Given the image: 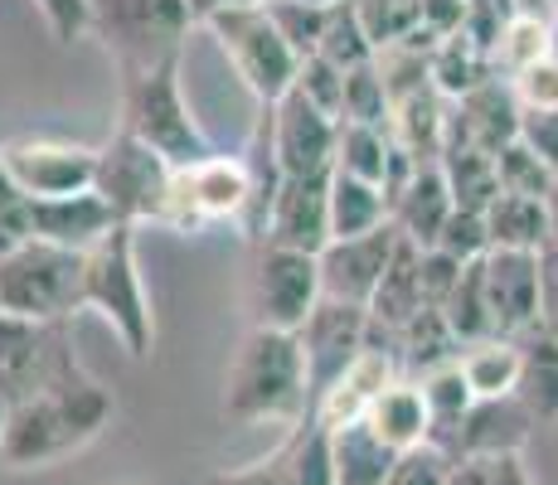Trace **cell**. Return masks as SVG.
Wrapping results in <instances>:
<instances>
[{"instance_id":"6da1fadb","label":"cell","mask_w":558,"mask_h":485,"mask_svg":"<svg viewBox=\"0 0 558 485\" xmlns=\"http://www.w3.org/2000/svg\"><path fill=\"white\" fill-rule=\"evenodd\" d=\"M112 413H117L112 388L93 379V374H78V379L45 388L35 398H20V403H10L0 461L15 471L53 466V461L83 451L88 441H98L102 427L112 423Z\"/></svg>"},{"instance_id":"7a4b0ae2","label":"cell","mask_w":558,"mask_h":485,"mask_svg":"<svg viewBox=\"0 0 558 485\" xmlns=\"http://www.w3.org/2000/svg\"><path fill=\"white\" fill-rule=\"evenodd\" d=\"M219 413L233 427H257V423L296 427L302 417H311V369L302 340L292 330L248 326V336L233 350Z\"/></svg>"},{"instance_id":"3957f363","label":"cell","mask_w":558,"mask_h":485,"mask_svg":"<svg viewBox=\"0 0 558 485\" xmlns=\"http://www.w3.org/2000/svg\"><path fill=\"white\" fill-rule=\"evenodd\" d=\"M83 311H98L107 326L117 330V340L126 344L132 360H151L156 316L142 282V263H136V223H117L88 253V267H83Z\"/></svg>"},{"instance_id":"277c9868","label":"cell","mask_w":558,"mask_h":485,"mask_svg":"<svg viewBox=\"0 0 558 485\" xmlns=\"http://www.w3.org/2000/svg\"><path fill=\"white\" fill-rule=\"evenodd\" d=\"M195 25L185 0H88V35L112 53L117 78L180 59Z\"/></svg>"},{"instance_id":"5b68a950","label":"cell","mask_w":558,"mask_h":485,"mask_svg":"<svg viewBox=\"0 0 558 485\" xmlns=\"http://www.w3.org/2000/svg\"><path fill=\"white\" fill-rule=\"evenodd\" d=\"M185 59V53H180ZM180 59H166L156 69L126 73L122 78V122L132 136H142L146 146H156L175 166H195L209 156L195 112L185 102V78H180Z\"/></svg>"},{"instance_id":"8992f818","label":"cell","mask_w":558,"mask_h":485,"mask_svg":"<svg viewBox=\"0 0 558 485\" xmlns=\"http://www.w3.org/2000/svg\"><path fill=\"white\" fill-rule=\"evenodd\" d=\"M83 267L88 253L25 239L0 253V311L29 320H73V311H83Z\"/></svg>"},{"instance_id":"52a82bcc","label":"cell","mask_w":558,"mask_h":485,"mask_svg":"<svg viewBox=\"0 0 558 485\" xmlns=\"http://www.w3.org/2000/svg\"><path fill=\"white\" fill-rule=\"evenodd\" d=\"M175 175H180L175 160H166L156 146H146L142 136H132L126 126H117V132L98 146V175H93V190L112 204L117 219L142 229V223H166Z\"/></svg>"},{"instance_id":"ba28073f","label":"cell","mask_w":558,"mask_h":485,"mask_svg":"<svg viewBox=\"0 0 558 485\" xmlns=\"http://www.w3.org/2000/svg\"><path fill=\"white\" fill-rule=\"evenodd\" d=\"M214 39H219L223 59L233 63V73L243 78V88L253 93V102H277L296 88V73H302V53L282 39L272 10L263 5H239L214 15L209 25Z\"/></svg>"},{"instance_id":"9c48e42d","label":"cell","mask_w":558,"mask_h":485,"mask_svg":"<svg viewBox=\"0 0 558 485\" xmlns=\"http://www.w3.org/2000/svg\"><path fill=\"white\" fill-rule=\"evenodd\" d=\"M83 360L73 350V320H29L0 311V393L5 403L35 398L45 388L78 379Z\"/></svg>"},{"instance_id":"30bf717a","label":"cell","mask_w":558,"mask_h":485,"mask_svg":"<svg viewBox=\"0 0 558 485\" xmlns=\"http://www.w3.org/2000/svg\"><path fill=\"white\" fill-rule=\"evenodd\" d=\"M248 204H253L248 160L209 150V156L195 160V166H180L175 190H170L166 223L170 229H180V233H199V229H209V223L233 219L243 229Z\"/></svg>"},{"instance_id":"8fae6325","label":"cell","mask_w":558,"mask_h":485,"mask_svg":"<svg viewBox=\"0 0 558 485\" xmlns=\"http://www.w3.org/2000/svg\"><path fill=\"white\" fill-rule=\"evenodd\" d=\"M326 287H320V257L296 253V247L263 243L248 277V311L253 326L267 330H302L306 316L320 306Z\"/></svg>"},{"instance_id":"7c38bea8","label":"cell","mask_w":558,"mask_h":485,"mask_svg":"<svg viewBox=\"0 0 558 485\" xmlns=\"http://www.w3.org/2000/svg\"><path fill=\"white\" fill-rule=\"evenodd\" d=\"M0 166L10 170L29 199H49V194H78L93 190L98 175V146L59 142V136H15L0 146Z\"/></svg>"},{"instance_id":"4fadbf2b","label":"cell","mask_w":558,"mask_h":485,"mask_svg":"<svg viewBox=\"0 0 558 485\" xmlns=\"http://www.w3.org/2000/svg\"><path fill=\"white\" fill-rule=\"evenodd\" d=\"M296 340H302V354H306L311 408H316V398L369 350V306L320 296V306L306 316V326L296 330Z\"/></svg>"},{"instance_id":"5bb4252c","label":"cell","mask_w":558,"mask_h":485,"mask_svg":"<svg viewBox=\"0 0 558 485\" xmlns=\"http://www.w3.org/2000/svg\"><path fill=\"white\" fill-rule=\"evenodd\" d=\"M534 427H539V417L514 393L476 398V403L461 413L457 427L433 437V447H442L452 461H500V457H520L524 441L534 437Z\"/></svg>"},{"instance_id":"9a60e30c","label":"cell","mask_w":558,"mask_h":485,"mask_svg":"<svg viewBox=\"0 0 558 485\" xmlns=\"http://www.w3.org/2000/svg\"><path fill=\"white\" fill-rule=\"evenodd\" d=\"M272 142L282 175H330L340 146V117L320 112L302 88H292L272 102Z\"/></svg>"},{"instance_id":"2e32d148","label":"cell","mask_w":558,"mask_h":485,"mask_svg":"<svg viewBox=\"0 0 558 485\" xmlns=\"http://www.w3.org/2000/svg\"><path fill=\"white\" fill-rule=\"evenodd\" d=\"M486 272L490 316H496V336H524L544 320V263L539 253H520V247H490L481 257Z\"/></svg>"},{"instance_id":"e0dca14e","label":"cell","mask_w":558,"mask_h":485,"mask_svg":"<svg viewBox=\"0 0 558 485\" xmlns=\"http://www.w3.org/2000/svg\"><path fill=\"white\" fill-rule=\"evenodd\" d=\"M399 223H379L374 233H360V239H330L326 253H320V287H326L330 301H355V306H369L374 291H379L389 263L399 257Z\"/></svg>"},{"instance_id":"ac0fdd59","label":"cell","mask_w":558,"mask_h":485,"mask_svg":"<svg viewBox=\"0 0 558 485\" xmlns=\"http://www.w3.org/2000/svg\"><path fill=\"white\" fill-rule=\"evenodd\" d=\"M330 175H287L282 190H277L263 243L296 247V253H316V257L326 253V243L336 239L330 233Z\"/></svg>"},{"instance_id":"d6986e66","label":"cell","mask_w":558,"mask_h":485,"mask_svg":"<svg viewBox=\"0 0 558 485\" xmlns=\"http://www.w3.org/2000/svg\"><path fill=\"white\" fill-rule=\"evenodd\" d=\"M29 223H35V239L73 247V253H93L122 219H117L112 204H107L98 190H78V194L29 199Z\"/></svg>"},{"instance_id":"ffe728a7","label":"cell","mask_w":558,"mask_h":485,"mask_svg":"<svg viewBox=\"0 0 558 485\" xmlns=\"http://www.w3.org/2000/svg\"><path fill=\"white\" fill-rule=\"evenodd\" d=\"M399 374H403L399 354L384 350V344H369V350H364L360 360L316 398L311 417H316L320 427H330V433H336V427H345V423H360V417L374 408V398L399 379Z\"/></svg>"},{"instance_id":"44dd1931","label":"cell","mask_w":558,"mask_h":485,"mask_svg":"<svg viewBox=\"0 0 558 485\" xmlns=\"http://www.w3.org/2000/svg\"><path fill=\"white\" fill-rule=\"evenodd\" d=\"M452 209H457V199H452V185H447L442 160L417 166L389 199V219L399 223V233L417 247L437 243V233H442V223L452 219Z\"/></svg>"},{"instance_id":"7402d4cb","label":"cell","mask_w":558,"mask_h":485,"mask_svg":"<svg viewBox=\"0 0 558 485\" xmlns=\"http://www.w3.org/2000/svg\"><path fill=\"white\" fill-rule=\"evenodd\" d=\"M364 423L389 441L393 451H413V447H423V441H433V408H427V398H423V384L408 379V374H399V379L374 398Z\"/></svg>"},{"instance_id":"603a6c76","label":"cell","mask_w":558,"mask_h":485,"mask_svg":"<svg viewBox=\"0 0 558 485\" xmlns=\"http://www.w3.org/2000/svg\"><path fill=\"white\" fill-rule=\"evenodd\" d=\"M427 311V291H423V247L417 243H399V257L389 263V272H384L379 291H374L369 301V320L379 330H399L408 326L413 316H423Z\"/></svg>"},{"instance_id":"cb8c5ba5","label":"cell","mask_w":558,"mask_h":485,"mask_svg":"<svg viewBox=\"0 0 558 485\" xmlns=\"http://www.w3.org/2000/svg\"><path fill=\"white\" fill-rule=\"evenodd\" d=\"M486 233L490 247H520V253H544L554 243V214L549 199H534V194H514L500 190L486 204Z\"/></svg>"},{"instance_id":"d4e9b609","label":"cell","mask_w":558,"mask_h":485,"mask_svg":"<svg viewBox=\"0 0 558 485\" xmlns=\"http://www.w3.org/2000/svg\"><path fill=\"white\" fill-rule=\"evenodd\" d=\"M514 340H520V384H514V398L539 423H558V336L539 320L534 330H524Z\"/></svg>"},{"instance_id":"484cf974","label":"cell","mask_w":558,"mask_h":485,"mask_svg":"<svg viewBox=\"0 0 558 485\" xmlns=\"http://www.w3.org/2000/svg\"><path fill=\"white\" fill-rule=\"evenodd\" d=\"M330 451H336L340 485H389L393 466H399V457H403V451H393L364 417L336 427V433H330Z\"/></svg>"},{"instance_id":"4316f807","label":"cell","mask_w":558,"mask_h":485,"mask_svg":"<svg viewBox=\"0 0 558 485\" xmlns=\"http://www.w3.org/2000/svg\"><path fill=\"white\" fill-rule=\"evenodd\" d=\"M403 150L393 146L389 126H369V122H340V146H336V170L355 180H369V185H384L389 194V180L399 170Z\"/></svg>"},{"instance_id":"83f0119b","label":"cell","mask_w":558,"mask_h":485,"mask_svg":"<svg viewBox=\"0 0 558 485\" xmlns=\"http://www.w3.org/2000/svg\"><path fill=\"white\" fill-rule=\"evenodd\" d=\"M490 78H500L496 59H490V53L481 49L466 29H457V35H447V39H437L433 45V83H437V93L442 97H452L457 102V97L476 93L481 83H490Z\"/></svg>"},{"instance_id":"f1b7e54d","label":"cell","mask_w":558,"mask_h":485,"mask_svg":"<svg viewBox=\"0 0 558 485\" xmlns=\"http://www.w3.org/2000/svg\"><path fill=\"white\" fill-rule=\"evenodd\" d=\"M379 223H389V194H384V185H369V180L336 170L330 175V233L336 239H360V233H374Z\"/></svg>"},{"instance_id":"f546056e","label":"cell","mask_w":558,"mask_h":485,"mask_svg":"<svg viewBox=\"0 0 558 485\" xmlns=\"http://www.w3.org/2000/svg\"><path fill=\"white\" fill-rule=\"evenodd\" d=\"M452 360H461V340L452 336V326H447V316L437 306H427L423 316H413L399 330V364L408 379H423V374L442 369Z\"/></svg>"},{"instance_id":"4dcf8cb0","label":"cell","mask_w":558,"mask_h":485,"mask_svg":"<svg viewBox=\"0 0 558 485\" xmlns=\"http://www.w3.org/2000/svg\"><path fill=\"white\" fill-rule=\"evenodd\" d=\"M461 374L476 388V398H506L520 384V340L490 336L476 344H461Z\"/></svg>"},{"instance_id":"1f68e13d","label":"cell","mask_w":558,"mask_h":485,"mask_svg":"<svg viewBox=\"0 0 558 485\" xmlns=\"http://www.w3.org/2000/svg\"><path fill=\"white\" fill-rule=\"evenodd\" d=\"M287 471V485H340L336 481V451H330V427H320L316 417H302L292 427V437L277 447Z\"/></svg>"},{"instance_id":"d6a6232c","label":"cell","mask_w":558,"mask_h":485,"mask_svg":"<svg viewBox=\"0 0 558 485\" xmlns=\"http://www.w3.org/2000/svg\"><path fill=\"white\" fill-rule=\"evenodd\" d=\"M558 49V25L549 15H524V10H514V20L506 25V35H500V45L490 49V59H496V73H524L530 63L549 59Z\"/></svg>"},{"instance_id":"836d02e7","label":"cell","mask_w":558,"mask_h":485,"mask_svg":"<svg viewBox=\"0 0 558 485\" xmlns=\"http://www.w3.org/2000/svg\"><path fill=\"white\" fill-rule=\"evenodd\" d=\"M442 316L452 326V336L461 344H476L496 336V316H490V296H486V272H481V257L466 263L461 282L452 287V296L442 301Z\"/></svg>"},{"instance_id":"e575fe53","label":"cell","mask_w":558,"mask_h":485,"mask_svg":"<svg viewBox=\"0 0 558 485\" xmlns=\"http://www.w3.org/2000/svg\"><path fill=\"white\" fill-rule=\"evenodd\" d=\"M320 59H330L336 69H360V63H374L379 59V49H374V39L364 35L360 25V10L355 0H345V5H330V20H326V35H320Z\"/></svg>"},{"instance_id":"d590c367","label":"cell","mask_w":558,"mask_h":485,"mask_svg":"<svg viewBox=\"0 0 558 485\" xmlns=\"http://www.w3.org/2000/svg\"><path fill=\"white\" fill-rule=\"evenodd\" d=\"M389 117H393V93H389V78H384L379 59L350 69L345 73V112H340V122L389 126Z\"/></svg>"},{"instance_id":"8d00e7d4","label":"cell","mask_w":558,"mask_h":485,"mask_svg":"<svg viewBox=\"0 0 558 485\" xmlns=\"http://www.w3.org/2000/svg\"><path fill=\"white\" fill-rule=\"evenodd\" d=\"M423 398H427V408H433V437H442L447 427H457L461 423V413H466L471 403H476V388L466 384V374H461V364H442V369H433V374H423Z\"/></svg>"},{"instance_id":"74e56055","label":"cell","mask_w":558,"mask_h":485,"mask_svg":"<svg viewBox=\"0 0 558 485\" xmlns=\"http://www.w3.org/2000/svg\"><path fill=\"white\" fill-rule=\"evenodd\" d=\"M355 10H360L364 35L374 39L379 53L403 45L408 35L423 29V10H417V0H355Z\"/></svg>"},{"instance_id":"f35d334b","label":"cell","mask_w":558,"mask_h":485,"mask_svg":"<svg viewBox=\"0 0 558 485\" xmlns=\"http://www.w3.org/2000/svg\"><path fill=\"white\" fill-rule=\"evenodd\" d=\"M496 175H500V190L534 194V199H549L558 185V170L544 156H534L524 142H510L496 150Z\"/></svg>"},{"instance_id":"ab89813d","label":"cell","mask_w":558,"mask_h":485,"mask_svg":"<svg viewBox=\"0 0 558 485\" xmlns=\"http://www.w3.org/2000/svg\"><path fill=\"white\" fill-rule=\"evenodd\" d=\"M267 10H272L277 29H282V39L292 45L302 59L320 49V35H326V20H330V5H306V0H267Z\"/></svg>"},{"instance_id":"60d3db41","label":"cell","mask_w":558,"mask_h":485,"mask_svg":"<svg viewBox=\"0 0 558 485\" xmlns=\"http://www.w3.org/2000/svg\"><path fill=\"white\" fill-rule=\"evenodd\" d=\"M442 253L461 257V263H476V257L490 253V233H486V214L481 209H452V219L442 223V233H437V243Z\"/></svg>"},{"instance_id":"b9f144b4","label":"cell","mask_w":558,"mask_h":485,"mask_svg":"<svg viewBox=\"0 0 558 485\" xmlns=\"http://www.w3.org/2000/svg\"><path fill=\"white\" fill-rule=\"evenodd\" d=\"M296 88H302L311 102L320 107V112L340 117L345 112V69H336L330 59H320V53H311L302 59V73H296Z\"/></svg>"},{"instance_id":"7bdbcfd3","label":"cell","mask_w":558,"mask_h":485,"mask_svg":"<svg viewBox=\"0 0 558 485\" xmlns=\"http://www.w3.org/2000/svg\"><path fill=\"white\" fill-rule=\"evenodd\" d=\"M510 88H514V97H520L524 112H558V49L549 53V59L530 63L524 73H514Z\"/></svg>"},{"instance_id":"ee69618b","label":"cell","mask_w":558,"mask_h":485,"mask_svg":"<svg viewBox=\"0 0 558 485\" xmlns=\"http://www.w3.org/2000/svg\"><path fill=\"white\" fill-rule=\"evenodd\" d=\"M452 466H457V461L447 457L442 447L423 441V447H413V451H403V457H399L389 485H452Z\"/></svg>"},{"instance_id":"f6af8a7d","label":"cell","mask_w":558,"mask_h":485,"mask_svg":"<svg viewBox=\"0 0 558 485\" xmlns=\"http://www.w3.org/2000/svg\"><path fill=\"white\" fill-rule=\"evenodd\" d=\"M35 5L59 45H73V39L88 35V0H35Z\"/></svg>"},{"instance_id":"bcb514c9","label":"cell","mask_w":558,"mask_h":485,"mask_svg":"<svg viewBox=\"0 0 558 485\" xmlns=\"http://www.w3.org/2000/svg\"><path fill=\"white\" fill-rule=\"evenodd\" d=\"M520 142L544 156L549 166L558 170V112H524V126H520Z\"/></svg>"},{"instance_id":"7dc6e473","label":"cell","mask_w":558,"mask_h":485,"mask_svg":"<svg viewBox=\"0 0 558 485\" xmlns=\"http://www.w3.org/2000/svg\"><path fill=\"white\" fill-rule=\"evenodd\" d=\"M204 485H287V471H282V457H263L253 466H233V471H214Z\"/></svg>"},{"instance_id":"c3c4849f","label":"cell","mask_w":558,"mask_h":485,"mask_svg":"<svg viewBox=\"0 0 558 485\" xmlns=\"http://www.w3.org/2000/svg\"><path fill=\"white\" fill-rule=\"evenodd\" d=\"M539 263H544V326L558 336V239L539 253Z\"/></svg>"},{"instance_id":"681fc988","label":"cell","mask_w":558,"mask_h":485,"mask_svg":"<svg viewBox=\"0 0 558 485\" xmlns=\"http://www.w3.org/2000/svg\"><path fill=\"white\" fill-rule=\"evenodd\" d=\"M190 15L199 20V25H209L214 15H223V10H239V5H263V0H185Z\"/></svg>"},{"instance_id":"f907efd6","label":"cell","mask_w":558,"mask_h":485,"mask_svg":"<svg viewBox=\"0 0 558 485\" xmlns=\"http://www.w3.org/2000/svg\"><path fill=\"white\" fill-rule=\"evenodd\" d=\"M490 461H457L452 466V485H486Z\"/></svg>"},{"instance_id":"816d5d0a","label":"cell","mask_w":558,"mask_h":485,"mask_svg":"<svg viewBox=\"0 0 558 485\" xmlns=\"http://www.w3.org/2000/svg\"><path fill=\"white\" fill-rule=\"evenodd\" d=\"M5 417H10V403H5V393H0V447H5Z\"/></svg>"},{"instance_id":"f5cc1de1","label":"cell","mask_w":558,"mask_h":485,"mask_svg":"<svg viewBox=\"0 0 558 485\" xmlns=\"http://www.w3.org/2000/svg\"><path fill=\"white\" fill-rule=\"evenodd\" d=\"M549 214H554V239H558V185H554V194H549Z\"/></svg>"},{"instance_id":"db71d44e","label":"cell","mask_w":558,"mask_h":485,"mask_svg":"<svg viewBox=\"0 0 558 485\" xmlns=\"http://www.w3.org/2000/svg\"><path fill=\"white\" fill-rule=\"evenodd\" d=\"M306 5H345V0H306Z\"/></svg>"},{"instance_id":"11a10c76","label":"cell","mask_w":558,"mask_h":485,"mask_svg":"<svg viewBox=\"0 0 558 485\" xmlns=\"http://www.w3.org/2000/svg\"><path fill=\"white\" fill-rule=\"evenodd\" d=\"M554 25H558V15H554Z\"/></svg>"},{"instance_id":"9f6ffc18","label":"cell","mask_w":558,"mask_h":485,"mask_svg":"<svg viewBox=\"0 0 558 485\" xmlns=\"http://www.w3.org/2000/svg\"><path fill=\"white\" fill-rule=\"evenodd\" d=\"M126 485H136V481H126Z\"/></svg>"},{"instance_id":"6f0895ef","label":"cell","mask_w":558,"mask_h":485,"mask_svg":"<svg viewBox=\"0 0 558 485\" xmlns=\"http://www.w3.org/2000/svg\"><path fill=\"white\" fill-rule=\"evenodd\" d=\"M554 5H558V0H554Z\"/></svg>"}]
</instances>
